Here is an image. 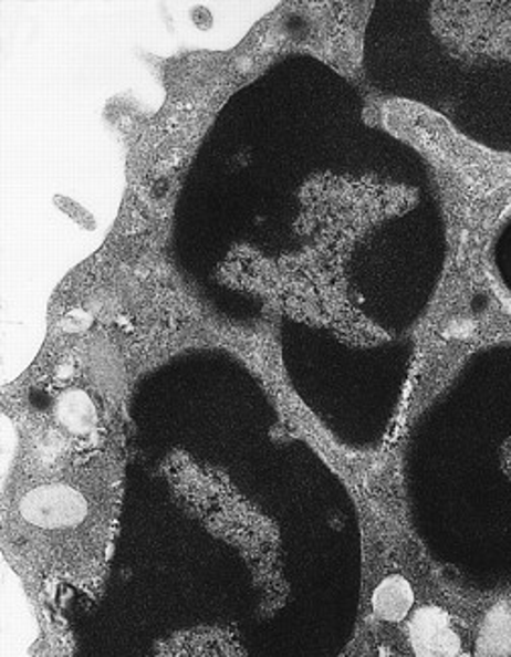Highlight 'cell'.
Wrapping results in <instances>:
<instances>
[{
    "label": "cell",
    "instance_id": "cell-1",
    "mask_svg": "<svg viewBox=\"0 0 511 657\" xmlns=\"http://www.w3.org/2000/svg\"><path fill=\"white\" fill-rule=\"evenodd\" d=\"M445 7L450 48L479 80L487 108L496 109V131L486 148L511 155V2H457Z\"/></svg>",
    "mask_w": 511,
    "mask_h": 657
},
{
    "label": "cell",
    "instance_id": "cell-2",
    "mask_svg": "<svg viewBox=\"0 0 511 657\" xmlns=\"http://www.w3.org/2000/svg\"><path fill=\"white\" fill-rule=\"evenodd\" d=\"M96 508L97 499L90 498L72 481L39 487L21 501L24 522L51 538H73L80 530L92 532L90 522H100V515H92Z\"/></svg>",
    "mask_w": 511,
    "mask_h": 657
},
{
    "label": "cell",
    "instance_id": "cell-6",
    "mask_svg": "<svg viewBox=\"0 0 511 657\" xmlns=\"http://www.w3.org/2000/svg\"><path fill=\"white\" fill-rule=\"evenodd\" d=\"M511 654V611L508 607L493 608L483 623L479 639V656L505 657Z\"/></svg>",
    "mask_w": 511,
    "mask_h": 657
},
{
    "label": "cell",
    "instance_id": "cell-3",
    "mask_svg": "<svg viewBox=\"0 0 511 657\" xmlns=\"http://www.w3.org/2000/svg\"><path fill=\"white\" fill-rule=\"evenodd\" d=\"M408 633L416 657H457L461 651V637L452 629L450 617L442 608H418Z\"/></svg>",
    "mask_w": 511,
    "mask_h": 657
},
{
    "label": "cell",
    "instance_id": "cell-4",
    "mask_svg": "<svg viewBox=\"0 0 511 657\" xmlns=\"http://www.w3.org/2000/svg\"><path fill=\"white\" fill-rule=\"evenodd\" d=\"M487 272L499 296L511 306V206L499 216L487 242Z\"/></svg>",
    "mask_w": 511,
    "mask_h": 657
},
{
    "label": "cell",
    "instance_id": "cell-5",
    "mask_svg": "<svg viewBox=\"0 0 511 657\" xmlns=\"http://www.w3.org/2000/svg\"><path fill=\"white\" fill-rule=\"evenodd\" d=\"M372 607L379 619L398 623L414 607L413 586L404 576L392 574L377 584L372 595Z\"/></svg>",
    "mask_w": 511,
    "mask_h": 657
}]
</instances>
